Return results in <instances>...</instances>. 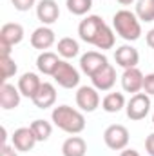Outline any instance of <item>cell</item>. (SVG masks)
<instances>
[{
  "label": "cell",
  "mask_w": 154,
  "mask_h": 156,
  "mask_svg": "<svg viewBox=\"0 0 154 156\" xmlns=\"http://www.w3.org/2000/svg\"><path fill=\"white\" fill-rule=\"evenodd\" d=\"M151 111V96L147 93H136L131 96V100L125 105L127 118L132 122H140L149 115Z\"/></svg>",
  "instance_id": "3957f363"
},
{
  "label": "cell",
  "mask_w": 154,
  "mask_h": 156,
  "mask_svg": "<svg viewBox=\"0 0 154 156\" xmlns=\"http://www.w3.org/2000/svg\"><path fill=\"white\" fill-rule=\"evenodd\" d=\"M76 105L83 113H94L100 107V93L93 85H82L76 91Z\"/></svg>",
  "instance_id": "52a82bcc"
},
{
  "label": "cell",
  "mask_w": 154,
  "mask_h": 156,
  "mask_svg": "<svg viewBox=\"0 0 154 156\" xmlns=\"http://www.w3.org/2000/svg\"><path fill=\"white\" fill-rule=\"evenodd\" d=\"M134 13L140 22H154V0H138Z\"/></svg>",
  "instance_id": "cb8c5ba5"
},
{
  "label": "cell",
  "mask_w": 154,
  "mask_h": 156,
  "mask_svg": "<svg viewBox=\"0 0 154 156\" xmlns=\"http://www.w3.org/2000/svg\"><path fill=\"white\" fill-rule=\"evenodd\" d=\"M29 127L33 129V133H35V136H37L38 142H47L49 136H51V133H53V125H51L47 120H42V118L31 122Z\"/></svg>",
  "instance_id": "d4e9b609"
},
{
  "label": "cell",
  "mask_w": 154,
  "mask_h": 156,
  "mask_svg": "<svg viewBox=\"0 0 154 156\" xmlns=\"http://www.w3.org/2000/svg\"><path fill=\"white\" fill-rule=\"evenodd\" d=\"M129 138H131L129 129H127L125 125H120V123L109 125V127L105 129V133H103V142H105V145H107L109 149H113V151H123V149H127Z\"/></svg>",
  "instance_id": "277c9868"
},
{
  "label": "cell",
  "mask_w": 154,
  "mask_h": 156,
  "mask_svg": "<svg viewBox=\"0 0 154 156\" xmlns=\"http://www.w3.org/2000/svg\"><path fill=\"white\" fill-rule=\"evenodd\" d=\"M143 73L138 69V67H131V69H125L123 75H121V89L125 93H131V94H136L143 89Z\"/></svg>",
  "instance_id": "7c38bea8"
},
{
  "label": "cell",
  "mask_w": 154,
  "mask_h": 156,
  "mask_svg": "<svg viewBox=\"0 0 154 156\" xmlns=\"http://www.w3.org/2000/svg\"><path fill=\"white\" fill-rule=\"evenodd\" d=\"M145 151L149 156H154V133H151L145 140Z\"/></svg>",
  "instance_id": "f546056e"
},
{
  "label": "cell",
  "mask_w": 154,
  "mask_h": 156,
  "mask_svg": "<svg viewBox=\"0 0 154 156\" xmlns=\"http://www.w3.org/2000/svg\"><path fill=\"white\" fill-rule=\"evenodd\" d=\"M37 16L42 26H51L60 16V7L56 0H40L37 4Z\"/></svg>",
  "instance_id": "30bf717a"
},
{
  "label": "cell",
  "mask_w": 154,
  "mask_h": 156,
  "mask_svg": "<svg viewBox=\"0 0 154 156\" xmlns=\"http://www.w3.org/2000/svg\"><path fill=\"white\" fill-rule=\"evenodd\" d=\"M11 4L15 5L16 11L26 13V11H29L33 5H37V0H11Z\"/></svg>",
  "instance_id": "83f0119b"
},
{
  "label": "cell",
  "mask_w": 154,
  "mask_h": 156,
  "mask_svg": "<svg viewBox=\"0 0 154 156\" xmlns=\"http://www.w3.org/2000/svg\"><path fill=\"white\" fill-rule=\"evenodd\" d=\"M64 156H85L87 154V142L82 136H69L62 144Z\"/></svg>",
  "instance_id": "ffe728a7"
},
{
  "label": "cell",
  "mask_w": 154,
  "mask_h": 156,
  "mask_svg": "<svg viewBox=\"0 0 154 156\" xmlns=\"http://www.w3.org/2000/svg\"><path fill=\"white\" fill-rule=\"evenodd\" d=\"M114 42H116L114 31L105 24V26H103V29L98 33V37H96V40H94V44H93V45H96L98 49L105 51V49H113V47H114Z\"/></svg>",
  "instance_id": "603a6c76"
},
{
  "label": "cell",
  "mask_w": 154,
  "mask_h": 156,
  "mask_svg": "<svg viewBox=\"0 0 154 156\" xmlns=\"http://www.w3.org/2000/svg\"><path fill=\"white\" fill-rule=\"evenodd\" d=\"M37 142L38 140H37V136H35L31 127H20L11 136V145L16 151H20V153H29L37 145Z\"/></svg>",
  "instance_id": "9c48e42d"
},
{
  "label": "cell",
  "mask_w": 154,
  "mask_h": 156,
  "mask_svg": "<svg viewBox=\"0 0 154 156\" xmlns=\"http://www.w3.org/2000/svg\"><path fill=\"white\" fill-rule=\"evenodd\" d=\"M116 2H120L121 5H131V4H132L134 0H116Z\"/></svg>",
  "instance_id": "836d02e7"
},
{
  "label": "cell",
  "mask_w": 154,
  "mask_h": 156,
  "mask_svg": "<svg viewBox=\"0 0 154 156\" xmlns=\"http://www.w3.org/2000/svg\"><path fill=\"white\" fill-rule=\"evenodd\" d=\"M114 60L116 64L123 69H131V67H138V62H140V53L136 47L125 44V45H120L114 51Z\"/></svg>",
  "instance_id": "8fae6325"
},
{
  "label": "cell",
  "mask_w": 154,
  "mask_h": 156,
  "mask_svg": "<svg viewBox=\"0 0 154 156\" xmlns=\"http://www.w3.org/2000/svg\"><path fill=\"white\" fill-rule=\"evenodd\" d=\"M53 78L64 89H75L80 83V73H78V69L73 64H69L67 60H60L56 71L53 73Z\"/></svg>",
  "instance_id": "5b68a950"
},
{
  "label": "cell",
  "mask_w": 154,
  "mask_h": 156,
  "mask_svg": "<svg viewBox=\"0 0 154 156\" xmlns=\"http://www.w3.org/2000/svg\"><path fill=\"white\" fill-rule=\"evenodd\" d=\"M51 120L53 123L69 134H80L85 129V116L82 111H78L71 105H58L53 109L51 113Z\"/></svg>",
  "instance_id": "6da1fadb"
},
{
  "label": "cell",
  "mask_w": 154,
  "mask_h": 156,
  "mask_svg": "<svg viewBox=\"0 0 154 156\" xmlns=\"http://www.w3.org/2000/svg\"><path fill=\"white\" fill-rule=\"evenodd\" d=\"M65 5H67V11L71 15L83 16V15H87L91 11L93 0H65Z\"/></svg>",
  "instance_id": "484cf974"
},
{
  "label": "cell",
  "mask_w": 154,
  "mask_h": 156,
  "mask_svg": "<svg viewBox=\"0 0 154 156\" xmlns=\"http://www.w3.org/2000/svg\"><path fill=\"white\" fill-rule=\"evenodd\" d=\"M120 156H142L138 151H134V149H123L121 153H120Z\"/></svg>",
  "instance_id": "d6a6232c"
},
{
  "label": "cell",
  "mask_w": 154,
  "mask_h": 156,
  "mask_svg": "<svg viewBox=\"0 0 154 156\" xmlns=\"http://www.w3.org/2000/svg\"><path fill=\"white\" fill-rule=\"evenodd\" d=\"M54 42H56V35L49 26H40L31 35V45L40 51H47L49 47L54 45Z\"/></svg>",
  "instance_id": "4fadbf2b"
},
{
  "label": "cell",
  "mask_w": 154,
  "mask_h": 156,
  "mask_svg": "<svg viewBox=\"0 0 154 156\" xmlns=\"http://www.w3.org/2000/svg\"><path fill=\"white\" fill-rule=\"evenodd\" d=\"M152 123H154V115H152Z\"/></svg>",
  "instance_id": "e575fe53"
},
{
  "label": "cell",
  "mask_w": 154,
  "mask_h": 156,
  "mask_svg": "<svg viewBox=\"0 0 154 156\" xmlns=\"http://www.w3.org/2000/svg\"><path fill=\"white\" fill-rule=\"evenodd\" d=\"M127 105L123 93H107L102 100V109L105 113H120Z\"/></svg>",
  "instance_id": "7402d4cb"
},
{
  "label": "cell",
  "mask_w": 154,
  "mask_h": 156,
  "mask_svg": "<svg viewBox=\"0 0 154 156\" xmlns=\"http://www.w3.org/2000/svg\"><path fill=\"white\" fill-rule=\"evenodd\" d=\"M113 27H114L116 35L121 37L127 42H136L142 37V24L140 18L136 16V13L129 11V9H120L116 11L113 16Z\"/></svg>",
  "instance_id": "7a4b0ae2"
},
{
  "label": "cell",
  "mask_w": 154,
  "mask_h": 156,
  "mask_svg": "<svg viewBox=\"0 0 154 156\" xmlns=\"http://www.w3.org/2000/svg\"><path fill=\"white\" fill-rule=\"evenodd\" d=\"M20 89L15 87L13 83H7L4 82L2 87H0V105L4 111H11V109H16L20 105Z\"/></svg>",
  "instance_id": "2e32d148"
},
{
  "label": "cell",
  "mask_w": 154,
  "mask_h": 156,
  "mask_svg": "<svg viewBox=\"0 0 154 156\" xmlns=\"http://www.w3.org/2000/svg\"><path fill=\"white\" fill-rule=\"evenodd\" d=\"M40 85H42V80L38 78L37 73H24L22 76L18 78V89H20V94L26 96V98H31L38 93Z\"/></svg>",
  "instance_id": "ac0fdd59"
},
{
  "label": "cell",
  "mask_w": 154,
  "mask_h": 156,
  "mask_svg": "<svg viewBox=\"0 0 154 156\" xmlns=\"http://www.w3.org/2000/svg\"><path fill=\"white\" fill-rule=\"evenodd\" d=\"M107 64H109L107 56L102 55V53H98V51H87L85 55L80 56V69H82V73H85L89 78L93 76V75H96Z\"/></svg>",
  "instance_id": "ba28073f"
},
{
  "label": "cell",
  "mask_w": 154,
  "mask_h": 156,
  "mask_svg": "<svg viewBox=\"0 0 154 156\" xmlns=\"http://www.w3.org/2000/svg\"><path fill=\"white\" fill-rule=\"evenodd\" d=\"M24 27L16 22H9V24H4L2 29H0V44L2 45H9V47H15L16 44H20L24 40Z\"/></svg>",
  "instance_id": "9a60e30c"
},
{
  "label": "cell",
  "mask_w": 154,
  "mask_h": 156,
  "mask_svg": "<svg viewBox=\"0 0 154 156\" xmlns=\"http://www.w3.org/2000/svg\"><path fill=\"white\" fill-rule=\"evenodd\" d=\"M58 64H60V58L53 51H42L38 55V58H37V67H38V71L42 75L53 76V73L56 71Z\"/></svg>",
  "instance_id": "d6986e66"
},
{
  "label": "cell",
  "mask_w": 154,
  "mask_h": 156,
  "mask_svg": "<svg viewBox=\"0 0 154 156\" xmlns=\"http://www.w3.org/2000/svg\"><path fill=\"white\" fill-rule=\"evenodd\" d=\"M103 26H105V22H103L102 16H98V15H87L80 22V26H78L80 40H83L87 44H94V40L98 37V33L103 29Z\"/></svg>",
  "instance_id": "8992f818"
},
{
  "label": "cell",
  "mask_w": 154,
  "mask_h": 156,
  "mask_svg": "<svg viewBox=\"0 0 154 156\" xmlns=\"http://www.w3.org/2000/svg\"><path fill=\"white\" fill-rule=\"evenodd\" d=\"M143 93H147L149 96H154V73H149L143 78Z\"/></svg>",
  "instance_id": "f1b7e54d"
},
{
  "label": "cell",
  "mask_w": 154,
  "mask_h": 156,
  "mask_svg": "<svg viewBox=\"0 0 154 156\" xmlns=\"http://www.w3.org/2000/svg\"><path fill=\"white\" fill-rule=\"evenodd\" d=\"M54 102H56V87L49 82H42L38 93L33 96V104L38 109H49L54 105Z\"/></svg>",
  "instance_id": "e0dca14e"
},
{
  "label": "cell",
  "mask_w": 154,
  "mask_h": 156,
  "mask_svg": "<svg viewBox=\"0 0 154 156\" xmlns=\"http://www.w3.org/2000/svg\"><path fill=\"white\" fill-rule=\"evenodd\" d=\"M91 82H93V87H96L98 91H111L116 83V69L111 64H107L96 75L91 76Z\"/></svg>",
  "instance_id": "5bb4252c"
},
{
  "label": "cell",
  "mask_w": 154,
  "mask_h": 156,
  "mask_svg": "<svg viewBox=\"0 0 154 156\" xmlns=\"http://www.w3.org/2000/svg\"><path fill=\"white\" fill-rule=\"evenodd\" d=\"M0 64H2V80L4 82H7L11 76L16 75L18 67H16V62L11 56H0Z\"/></svg>",
  "instance_id": "4316f807"
},
{
  "label": "cell",
  "mask_w": 154,
  "mask_h": 156,
  "mask_svg": "<svg viewBox=\"0 0 154 156\" xmlns=\"http://www.w3.org/2000/svg\"><path fill=\"white\" fill-rule=\"evenodd\" d=\"M56 51H58V55H60L62 58L71 60V58H75V56L80 55V44H78L75 38H71V37H64V38L58 40Z\"/></svg>",
  "instance_id": "44dd1931"
},
{
  "label": "cell",
  "mask_w": 154,
  "mask_h": 156,
  "mask_svg": "<svg viewBox=\"0 0 154 156\" xmlns=\"http://www.w3.org/2000/svg\"><path fill=\"white\" fill-rule=\"evenodd\" d=\"M2 156H18L16 154V149L9 144H4L2 145Z\"/></svg>",
  "instance_id": "4dcf8cb0"
},
{
  "label": "cell",
  "mask_w": 154,
  "mask_h": 156,
  "mask_svg": "<svg viewBox=\"0 0 154 156\" xmlns=\"http://www.w3.org/2000/svg\"><path fill=\"white\" fill-rule=\"evenodd\" d=\"M145 40H147V45H149L151 49H154V27L147 31V35H145Z\"/></svg>",
  "instance_id": "1f68e13d"
}]
</instances>
